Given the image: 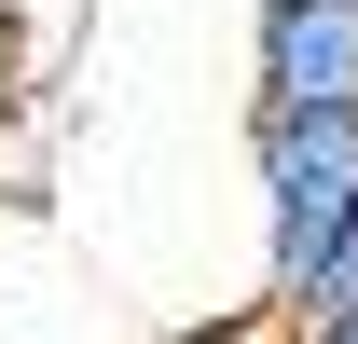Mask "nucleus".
<instances>
[{
	"label": "nucleus",
	"mask_w": 358,
	"mask_h": 344,
	"mask_svg": "<svg viewBox=\"0 0 358 344\" xmlns=\"http://www.w3.org/2000/svg\"><path fill=\"white\" fill-rule=\"evenodd\" d=\"M248 179H262V317H289L317 261L358 234V110H248Z\"/></svg>",
	"instance_id": "nucleus-1"
},
{
	"label": "nucleus",
	"mask_w": 358,
	"mask_h": 344,
	"mask_svg": "<svg viewBox=\"0 0 358 344\" xmlns=\"http://www.w3.org/2000/svg\"><path fill=\"white\" fill-rule=\"evenodd\" d=\"M248 110H358V0H262Z\"/></svg>",
	"instance_id": "nucleus-2"
},
{
	"label": "nucleus",
	"mask_w": 358,
	"mask_h": 344,
	"mask_svg": "<svg viewBox=\"0 0 358 344\" xmlns=\"http://www.w3.org/2000/svg\"><path fill=\"white\" fill-rule=\"evenodd\" d=\"M345 317H358V234H345V248H331V261H317V289L289 303L275 331H345Z\"/></svg>",
	"instance_id": "nucleus-3"
},
{
	"label": "nucleus",
	"mask_w": 358,
	"mask_h": 344,
	"mask_svg": "<svg viewBox=\"0 0 358 344\" xmlns=\"http://www.w3.org/2000/svg\"><path fill=\"white\" fill-rule=\"evenodd\" d=\"M28 110V28H14V0H0V124Z\"/></svg>",
	"instance_id": "nucleus-4"
},
{
	"label": "nucleus",
	"mask_w": 358,
	"mask_h": 344,
	"mask_svg": "<svg viewBox=\"0 0 358 344\" xmlns=\"http://www.w3.org/2000/svg\"><path fill=\"white\" fill-rule=\"evenodd\" d=\"M193 344H289V331H275V317H248V331H193Z\"/></svg>",
	"instance_id": "nucleus-5"
},
{
	"label": "nucleus",
	"mask_w": 358,
	"mask_h": 344,
	"mask_svg": "<svg viewBox=\"0 0 358 344\" xmlns=\"http://www.w3.org/2000/svg\"><path fill=\"white\" fill-rule=\"evenodd\" d=\"M289 344H358V317H345V331H289Z\"/></svg>",
	"instance_id": "nucleus-6"
}]
</instances>
